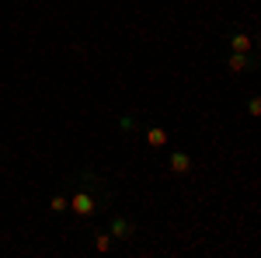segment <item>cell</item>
Segmentation results:
<instances>
[{"mask_svg":"<svg viewBox=\"0 0 261 258\" xmlns=\"http://www.w3.org/2000/svg\"><path fill=\"white\" fill-rule=\"evenodd\" d=\"M112 202H115V192L94 168H81L73 175V192H70V209L66 213H73L77 220L91 223V220L105 217L112 209Z\"/></svg>","mask_w":261,"mask_h":258,"instance_id":"obj_1","label":"cell"},{"mask_svg":"<svg viewBox=\"0 0 261 258\" xmlns=\"http://www.w3.org/2000/svg\"><path fill=\"white\" fill-rule=\"evenodd\" d=\"M105 217H108L105 230L112 234V241H119V244H129V241L136 238V220L129 217V213H122V209H108Z\"/></svg>","mask_w":261,"mask_h":258,"instance_id":"obj_2","label":"cell"},{"mask_svg":"<svg viewBox=\"0 0 261 258\" xmlns=\"http://www.w3.org/2000/svg\"><path fill=\"white\" fill-rule=\"evenodd\" d=\"M143 139H146V147H150V150H167L171 133L164 129L161 122H146V126H143Z\"/></svg>","mask_w":261,"mask_h":258,"instance_id":"obj_3","label":"cell"},{"mask_svg":"<svg viewBox=\"0 0 261 258\" xmlns=\"http://www.w3.org/2000/svg\"><path fill=\"white\" fill-rule=\"evenodd\" d=\"M226 42H230V53H254V35L244 32V28H237V25H230Z\"/></svg>","mask_w":261,"mask_h":258,"instance_id":"obj_4","label":"cell"},{"mask_svg":"<svg viewBox=\"0 0 261 258\" xmlns=\"http://www.w3.org/2000/svg\"><path fill=\"white\" fill-rule=\"evenodd\" d=\"M226 70L230 74H254L258 70V56L254 53H230L226 56Z\"/></svg>","mask_w":261,"mask_h":258,"instance_id":"obj_5","label":"cell"},{"mask_svg":"<svg viewBox=\"0 0 261 258\" xmlns=\"http://www.w3.org/2000/svg\"><path fill=\"white\" fill-rule=\"evenodd\" d=\"M167 171L178 175V178H185V175L192 171V154H188V150H167Z\"/></svg>","mask_w":261,"mask_h":258,"instance_id":"obj_6","label":"cell"},{"mask_svg":"<svg viewBox=\"0 0 261 258\" xmlns=\"http://www.w3.org/2000/svg\"><path fill=\"white\" fill-rule=\"evenodd\" d=\"M115 129H119L122 136H133V133H136V129H140V119H136V115H133V112H122L119 119H115Z\"/></svg>","mask_w":261,"mask_h":258,"instance_id":"obj_7","label":"cell"},{"mask_svg":"<svg viewBox=\"0 0 261 258\" xmlns=\"http://www.w3.org/2000/svg\"><path fill=\"white\" fill-rule=\"evenodd\" d=\"M66 209H70V189H60L49 199V213H66Z\"/></svg>","mask_w":261,"mask_h":258,"instance_id":"obj_8","label":"cell"},{"mask_svg":"<svg viewBox=\"0 0 261 258\" xmlns=\"http://www.w3.org/2000/svg\"><path fill=\"white\" fill-rule=\"evenodd\" d=\"M91 244H94V251H101V255H105V251H112V244H115V241H112V234H108V230L101 227V230H94Z\"/></svg>","mask_w":261,"mask_h":258,"instance_id":"obj_9","label":"cell"},{"mask_svg":"<svg viewBox=\"0 0 261 258\" xmlns=\"http://www.w3.org/2000/svg\"><path fill=\"white\" fill-rule=\"evenodd\" d=\"M247 115H251V119H258V115H261V98H258V95H247Z\"/></svg>","mask_w":261,"mask_h":258,"instance_id":"obj_10","label":"cell"}]
</instances>
